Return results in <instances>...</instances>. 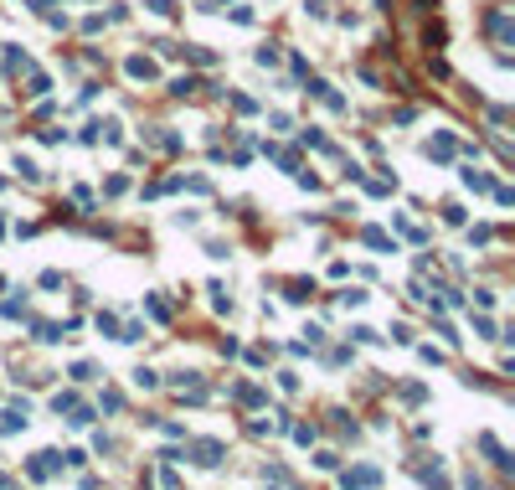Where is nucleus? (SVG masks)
Segmentation results:
<instances>
[{
  "mask_svg": "<svg viewBox=\"0 0 515 490\" xmlns=\"http://www.w3.org/2000/svg\"><path fill=\"white\" fill-rule=\"evenodd\" d=\"M149 11H155V16H170V11H175V0H149Z\"/></svg>",
  "mask_w": 515,
  "mask_h": 490,
  "instance_id": "nucleus-2",
  "label": "nucleus"
},
{
  "mask_svg": "<svg viewBox=\"0 0 515 490\" xmlns=\"http://www.w3.org/2000/svg\"><path fill=\"white\" fill-rule=\"evenodd\" d=\"M129 78H155V62L149 57H129Z\"/></svg>",
  "mask_w": 515,
  "mask_h": 490,
  "instance_id": "nucleus-1",
  "label": "nucleus"
}]
</instances>
